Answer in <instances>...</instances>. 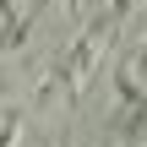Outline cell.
<instances>
[{
	"instance_id": "cell-1",
	"label": "cell",
	"mask_w": 147,
	"mask_h": 147,
	"mask_svg": "<svg viewBox=\"0 0 147 147\" xmlns=\"http://www.w3.org/2000/svg\"><path fill=\"white\" fill-rule=\"evenodd\" d=\"M16 136H22V115L16 109H0V147H16Z\"/></svg>"
}]
</instances>
